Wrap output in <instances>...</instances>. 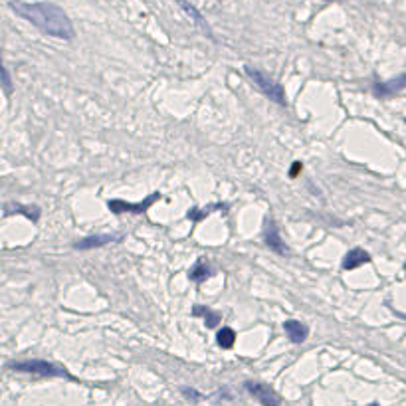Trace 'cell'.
<instances>
[{
	"mask_svg": "<svg viewBox=\"0 0 406 406\" xmlns=\"http://www.w3.org/2000/svg\"><path fill=\"white\" fill-rule=\"evenodd\" d=\"M10 10L36 26L40 32L60 38V40H73L75 38V28L71 18L62 6L54 2H24V0H10L8 2Z\"/></svg>",
	"mask_w": 406,
	"mask_h": 406,
	"instance_id": "6da1fadb",
	"label": "cell"
},
{
	"mask_svg": "<svg viewBox=\"0 0 406 406\" xmlns=\"http://www.w3.org/2000/svg\"><path fill=\"white\" fill-rule=\"evenodd\" d=\"M6 369L16 371V373H26V375L42 376V378H69V380H75V378L69 375L63 367L56 365V363H50V361H44V359L14 361V363H8Z\"/></svg>",
	"mask_w": 406,
	"mask_h": 406,
	"instance_id": "7a4b0ae2",
	"label": "cell"
},
{
	"mask_svg": "<svg viewBox=\"0 0 406 406\" xmlns=\"http://www.w3.org/2000/svg\"><path fill=\"white\" fill-rule=\"evenodd\" d=\"M244 71H246V75L250 77L252 84H254L262 94L266 95L270 101L278 103V105H281V107L287 105V99H285V92H283V88H281L278 82H274L268 73H264L262 69L252 67V65H244Z\"/></svg>",
	"mask_w": 406,
	"mask_h": 406,
	"instance_id": "3957f363",
	"label": "cell"
},
{
	"mask_svg": "<svg viewBox=\"0 0 406 406\" xmlns=\"http://www.w3.org/2000/svg\"><path fill=\"white\" fill-rule=\"evenodd\" d=\"M246 392L250 394L254 400H258L262 406H281V396L266 382L260 380H246L244 382Z\"/></svg>",
	"mask_w": 406,
	"mask_h": 406,
	"instance_id": "277c9868",
	"label": "cell"
},
{
	"mask_svg": "<svg viewBox=\"0 0 406 406\" xmlns=\"http://www.w3.org/2000/svg\"><path fill=\"white\" fill-rule=\"evenodd\" d=\"M156 200H160V192H153L149 194L147 198H143L141 202H127V200H119V198H113L107 202V208L113 212V214H123V212H133V214H143L145 210H149Z\"/></svg>",
	"mask_w": 406,
	"mask_h": 406,
	"instance_id": "5b68a950",
	"label": "cell"
},
{
	"mask_svg": "<svg viewBox=\"0 0 406 406\" xmlns=\"http://www.w3.org/2000/svg\"><path fill=\"white\" fill-rule=\"evenodd\" d=\"M264 242H266V246H268L270 250H274L276 254H280V256H285V254H287V246H285V242L281 240L276 220H272V218L266 220V226H264Z\"/></svg>",
	"mask_w": 406,
	"mask_h": 406,
	"instance_id": "8992f818",
	"label": "cell"
},
{
	"mask_svg": "<svg viewBox=\"0 0 406 406\" xmlns=\"http://www.w3.org/2000/svg\"><path fill=\"white\" fill-rule=\"evenodd\" d=\"M177 4L187 12V16H190L192 18V22L196 24V28L202 32L206 38H214V34H212V30H210V24L206 22V18L202 16V12L194 6V4H190L188 0H177Z\"/></svg>",
	"mask_w": 406,
	"mask_h": 406,
	"instance_id": "52a82bcc",
	"label": "cell"
},
{
	"mask_svg": "<svg viewBox=\"0 0 406 406\" xmlns=\"http://www.w3.org/2000/svg\"><path fill=\"white\" fill-rule=\"evenodd\" d=\"M119 238L117 236H111V234H90L82 240H77L73 244L75 250H95V248H103L111 242H117Z\"/></svg>",
	"mask_w": 406,
	"mask_h": 406,
	"instance_id": "ba28073f",
	"label": "cell"
},
{
	"mask_svg": "<svg viewBox=\"0 0 406 406\" xmlns=\"http://www.w3.org/2000/svg\"><path fill=\"white\" fill-rule=\"evenodd\" d=\"M283 331H285L287 339L295 345L303 343V341L309 337V327H307L305 323L297 321V319H287V321H283Z\"/></svg>",
	"mask_w": 406,
	"mask_h": 406,
	"instance_id": "9c48e42d",
	"label": "cell"
},
{
	"mask_svg": "<svg viewBox=\"0 0 406 406\" xmlns=\"http://www.w3.org/2000/svg\"><path fill=\"white\" fill-rule=\"evenodd\" d=\"M373 90H375L376 97H388V95L402 92V90H406V71L400 73V75H396V77H392V79L382 82V84H375Z\"/></svg>",
	"mask_w": 406,
	"mask_h": 406,
	"instance_id": "30bf717a",
	"label": "cell"
},
{
	"mask_svg": "<svg viewBox=\"0 0 406 406\" xmlns=\"http://www.w3.org/2000/svg\"><path fill=\"white\" fill-rule=\"evenodd\" d=\"M371 262V254L363 248H353V250L347 252V256L343 258V270H355V268H361L365 264Z\"/></svg>",
	"mask_w": 406,
	"mask_h": 406,
	"instance_id": "8fae6325",
	"label": "cell"
},
{
	"mask_svg": "<svg viewBox=\"0 0 406 406\" xmlns=\"http://www.w3.org/2000/svg\"><path fill=\"white\" fill-rule=\"evenodd\" d=\"M210 276H212V272L208 268V262H204V260H196V264L188 272V280L194 281V283H202V281L208 280Z\"/></svg>",
	"mask_w": 406,
	"mask_h": 406,
	"instance_id": "7c38bea8",
	"label": "cell"
},
{
	"mask_svg": "<svg viewBox=\"0 0 406 406\" xmlns=\"http://www.w3.org/2000/svg\"><path fill=\"white\" fill-rule=\"evenodd\" d=\"M192 313H194L196 317H202V319L206 321V327H210V329L218 327L220 313L212 311V309H208V307H204V305H194V307H192Z\"/></svg>",
	"mask_w": 406,
	"mask_h": 406,
	"instance_id": "4fadbf2b",
	"label": "cell"
},
{
	"mask_svg": "<svg viewBox=\"0 0 406 406\" xmlns=\"http://www.w3.org/2000/svg\"><path fill=\"white\" fill-rule=\"evenodd\" d=\"M216 343L222 349H232L236 343V331L232 327H220L216 333Z\"/></svg>",
	"mask_w": 406,
	"mask_h": 406,
	"instance_id": "5bb4252c",
	"label": "cell"
},
{
	"mask_svg": "<svg viewBox=\"0 0 406 406\" xmlns=\"http://www.w3.org/2000/svg\"><path fill=\"white\" fill-rule=\"evenodd\" d=\"M10 212H20V214H26V218L32 220V222H38L40 218V208L38 206H14V210H4V214L8 216Z\"/></svg>",
	"mask_w": 406,
	"mask_h": 406,
	"instance_id": "9a60e30c",
	"label": "cell"
},
{
	"mask_svg": "<svg viewBox=\"0 0 406 406\" xmlns=\"http://www.w3.org/2000/svg\"><path fill=\"white\" fill-rule=\"evenodd\" d=\"M2 92H4L6 97H10L12 92H14L12 79H10V73H8V67H6V65H2Z\"/></svg>",
	"mask_w": 406,
	"mask_h": 406,
	"instance_id": "2e32d148",
	"label": "cell"
},
{
	"mask_svg": "<svg viewBox=\"0 0 406 406\" xmlns=\"http://www.w3.org/2000/svg\"><path fill=\"white\" fill-rule=\"evenodd\" d=\"M181 392H183V396L188 398L190 402H198V400H202V394L196 390V388H190V386H183L181 388Z\"/></svg>",
	"mask_w": 406,
	"mask_h": 406,
	"instance_id": "e0dca14e",
	"label": "cell"
},
{
	"mask_svg": "<svg viewBox=\"0 0 406 406\" xmlns=\"http://www.w3.org/2000/svg\"><path fill=\"white\" fill-rule=\"evenodd\" d=\"M299 167H301L299 163H295V165H293V169H291V177H297V173H299Z\"/></svg>",
	"mask_w": 406,
	"mask_h": 406,
	"instance_id": "ac0fdd59",
	"label": "cell"
},
{
	"mask_svg": "<svg viewBox=\"0 0 406 406\" xmlns=\"http://www.w3.org/2000/svg\"><path fill=\"white\" fill-rule=\"evenodd\" d=\"M323 2H343V0H323Z\"/></svg>",
	"mask_w": 406,
	"mask_h": 406,
	"instance_id": "d6986e66",
	"label": "cell"
},
{
	"mask_svg": "<svg viewBox=\"0 0 406 406\" xmlns=\"http://www.w3.org/2000/svg\"><path fill=\"white\" fill-rule=\"evenodd\" d=\"M371 406H378V404H376V402H373V404H371Z\"/></svg>",
	"mask_w": 406,
	"mask_h": 406,
	"instance_id": "ffe728a7",
	"label": "cell"
},
{
	"mask_svg": "<svg viewBox=\"0 0 406 406\" xmlns=\"http://www.w3.org/2000/svg\"><path fill=\"white\" fill-rule=\"evenodd\" d=\"M404 123H406V119H404Z\"/></svg>",
	"mask_w": 406,
	"mask_h": 406,
	"instance_id": "44dd1931",
	"label": "cell"
}]
</instances>
